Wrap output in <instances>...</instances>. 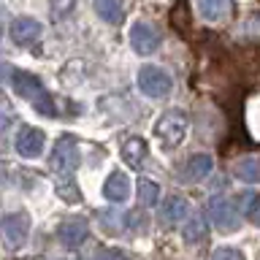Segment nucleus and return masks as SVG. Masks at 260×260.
Listing matches in <instances>:
<instances>
[{"label":"nucleus","mask_w":260,"mask_h":260,"mask_svg":"<svg viewBox=\"0 0 260 260\" xmlns=\"http://www.w3.org/2000/svg\"><path fill=\"white\" fill-rule=\"evenodd\" d=\"M154 133H157L162 146H168V149H171V146H179V144H182V138H184V133H187V114L182 109H168L157 119Z\"/></svg>","instance_id":"obj_3"},{"label":"nucleus","mask_w":260,"mask_h":260,"mask_svg":"<svg viewBox=\"0 0 260 260\" xmlns=\"http://www.w3.org/2000/svg\"><path fill=\"white\" fill-rule=\"evenodd\" d=\"M44 144H46V136H44V130H38V127L24 125L19 133H16V152H19L22 157H38V154L44 152Z\"/></svg>","instance_id":"obj_9"},{"label":"nucleus","mask_w":260,"mask_h":260,"mask_svg":"<svg viewBox=\"0 0 260 260\" xmlns=\"http://www.w3.org/2000/svg\"><path fill=\"white\" fill-rule=\"evenodd\" d=\"M57 192H60V198L62 201H68V203H79L81 198H79V187L73 184V179H60V182H57Z\"/></svg>","instance_id":"obj_21"},{"label":"nucleus","mask_w":260,"mask_h":260,"mask_svg":"<svg viewBox=\"0 0 260 260\" xmlns=\"http://www.w3.org/2000/svg\"><path fill=\"white\" fill-rule=\"evenodd\" d=\"M87 233H89V225H87V219H81V217H71V219H65V222H60V228H57V239H60L68 249L81 247L87 239Z\"/></svg>","instance_id":"obj_8"},{"label":"nucleus","mask_w":260,"mask_h":260,"mask_svg":"<svg viewBox=\"0 0 260 260\" xmlns=\"http://www.w3.org/2000/svg\"><path fill=\"white\" fill-rule=\"evenodd\" d=\"M8 32H11L14 44H30L41 36V22H36L32 16H16Z\"/></svg>","instance_id":"obj_11"},{"label":"nucleus","mask_w":260,"mask_h":260,"mask_svg":"<svg viewBox=\"0 0 260 260\" xmlns=\"http://www.w3.org/2000/svg\"><path fill=\"white\" fill-rule=\"evenodd\" d=\"M171 87H174V81L171 76L162 68L157 65H144L141 71H138V89L146 95V98H166L171 92Z\"/></svg>","instance_id":"obj_4"},{"label":"nucleus","mask_w":260,"mask_h":260,"mask_svg":"<svg viewBox=\"0 0 260 260\" xmlns=\"http://www.w3.org/2000/svg\"><path fill=\"white\" fill-rule=\"evenodd\" d=\"M95 260H127V255L122 249H103L95 255Z\"/></svg>","instance_id":"obj_24"},{"label":"nucleus","mask_w":260,"mask_h":260,"mask_svg":"<svg viewBox=\"0 0 260 260\" xmlns=\"http://www.w3.org/2000/svg\"><path fill=\"white\" fill-rule=\"evenodd\" d=\"M138 201L144 206H157L160 203V184L152 179H138Z\"/></svg>","instance_id":"obj_20"},{"label":"nucleus","mask_w":260,"mask_h":260,"mask_svg":"<svg viewBox=\"0 0 260 260\" xmlns=\"http://www.w3.org/2000/svg\"><path fill=\"white\" fill-rule=\"evenodd\" d=\"M209 239V225L203 217H192L190 222L184 225V241L187 244H203Z\"/></svg>","instance_id":"obj_19"},{"label":"nucleus","mask_w":260,"mask_h":260,"mask_svg":"<svg viewBox=\"0 0 260 260\" xmlns=\"http://www.w3.org/2000/svg\"><path fill=\"white\" fill-rule=\"evenodd\" d=\"M95 11L103 22H109V24H122V19H125L122 0H95Z\"/></svg>","instance_id":"obj_15"},{"label":"nucleus","mask_w":260,"mask_h":260,"mask_svg":"<svg viewBox=\"0 0 260 260\" xmlns=\"http://www.w3.org/2000/svg\"><path fill=\"white\" fill-rule=\"evenodd\" d=\"M190 214H192V209H190V203H187V198H182V195H171L160 209V217L166 225H176Z\"/></svg>","instance_id":"obj_12"},{"label":"nucleus","mask_w":260,"mask_h":260,"mask_svg":"<svg viewBox=\"0 0 260 260\" xmlns=\"http://www.w3.org/2000/svg\"><path fill=\"white\" fill-rule=\"evenodd\" d=\"M11 87H14V92L19 95L22 101H27L38 114H44V117H57V106L52 101V95H49V89L44 87V81H41L36 73L14 71L11 73Z\"/></svg>","instance_id":"obj_1"},{"label":"nucleus","mask_w":260,"mask_h":260,"mask_svg":"<svg viewBox=\"0 0 260 260\" xmlns=\"http://www.w3.org/2000/svg\"><path fill=\"white\" fill-rule=\"evenodd\" d=\"M68 11H73V0H52V14L54 16H65Z\"/></svg>","instance_id":"obj_23"},{"label":"nucleus","mask_w":260,"mask_h":260,"mask_svg":"<svg viewBox=\"0 0 260 260\" xmlns=\"http://www.w3.org/2000/svg\"><path fill=\"white\" fill-rule=\"evenodd\" d=\"M211 260H244V255H241L239 249L219 247V249H214V255H211Z\"/></svg>","instance_id":"obj_22"},{"label":"nucleus","mask_w":260,"mask_h":260,"mask_svg":"<svg viewBox=\"0 0 260 260\" xmlns=\"http://www.w3.org/2000/svg\"><path fill=\"white\" fill-rule=\"evenodd\" d=\"M49 166H52V174H54L57 182H60V179H73V171L79 168V144H76V138L62 136L60 141L54 144Z\"/></svg>","instance_id":"obj_2"},{"label":"nucleus","mask_w":260,"mask_h":260,"mask_svg":"<svg viewBox=\"0 0 260 260\" xmlns=\"http://www.w3.org/2000/svg\"><path fill=\"white\" fill-rule=\"evenodd\" d=\"M198 14L206 22L222 24L233 14V0H198Z\"/></svg>","instance_id":"obj_10"},{"label":"nucleus","mask_w":260,"mask_h":260,"mask_svg":"<svg viewBox=\"0 0 260 260\" xmlns=\"http://www.w3.org/2000/svg\"><path fill=\"white\" fill-rule=\"evenodd\" d=\"M206 211L217 231H236L239 228V209L222 195H211L206 203Z\"/></svg>","instance_id":"obj_5"},{"label":"nucleus","mask_w":260,"mask_h":260,"mask_svg":"<svg viewBox=\"0 0 260 260\" xmlns=\"http://www.w3.org/2000/svg\"><path fill=\"white\" fill-rule=\"evenodd\" d=\"M211 171H214V160L209 157V154H195V157H190V162H187L184 174L187 179H192V182H201V179H206Z\"/></svg>","instance_id":"obj_16"},{"label":"nucleus","mask_w":260,"mask_h":260,"mask_svg":"<svg viewBox=\"0 0 260 260\" xmlns=\"http://www.w3.org/2000/svg\"><path fill=\"white\" fill-rule=\"evenodd\" d=\"M127 41H130V46H133L136 54H152V52L160 49L162 38H160V30L154 27V24L136 22L133 27H130V32H127Z\"/></svg>","instance_id":"obj_6"},{"label":"nucleus","mask_w":260,"mask_h":260,"mask_svg":"<svg viewBox=\"0 0 260 260\" xmlns=\"http://www.w3.org/2000/svg\"><path fill=\"white\" fill-rule=\"evenodd\" d=\"M146 152H149V146H146V141L138 136H130L127 141L122 144V160H125L130 168H141V162L146 160Z\"/></svg>","instance_id":"obj_14"},{"label":"nucleus","mask_w":260,"mask_h":260,"mask_svg":"<svg viewBox=\"0 0 260 260\" xmlns=\"http://www.w3.org/2000/svg\"><path fill=\"white\" fill-rule=\"evenodd\" d=\"M239 211L244 217H249L255 225H260V192L255 190L239 192Z\"/></svg>","instance_id":"obj_17"},{"label":"nucleus","mask_w":260,"mask_h":260,"mask_svg":"<svg viewBox=\"0 0 260 260\" xmlns=\"http://www.w3.org/2000/svg\"><path fill=\"white\" fill-rule=\"evenodd\" d=\"M236 176L247 184H260V157H247L236 162Z\"/></svg>","instance_id":"obj_18"},{"label":"nucleus","mask_w":260,"mask_h":260,"mask_svg":"<svg viewBox=\"0 0 260 260\" xmlns=\"http://www.w3.org/2000/svg\"><path fill=\"white\" fill-rule=\"evenodd\" d=\"M103 195L111 203H122L130 195V179L122 174V171H111L109 179H106V184H103Z\"/></svg>","instance_id":"obj_13"},{"label":"nucleus","mask_w":260,"mask_h":260,"mask_svg":"<svg viewBox=\"0 0 260 260\" xmlns=\"http://www.w3.org/2000/svg\"><path fill=\"white\" fill-rule=\"evenodd\" d=\"M30 236V217L24 214H6L3 217V239H6V249H19Z\"/></svg>","instance_id":"obj_7"}]
</instances>
